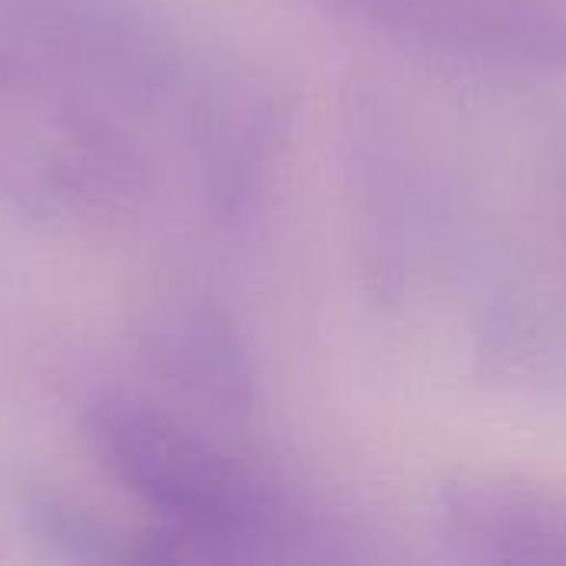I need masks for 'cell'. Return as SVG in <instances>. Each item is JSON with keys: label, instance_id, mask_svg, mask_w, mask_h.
Returning a JSON list of instances; mask_svg holds the SVG:
<instances>
[{"label": "cell", "instance_id": "obj_5", "mask_svg": "<svg viewBox=\"0 0 566 566\" xmlns=\"http://www.w3.org/2000/svg\"><path fill=\"white\" fill-rule=\"evenodd\" d=\"M448 544L468 560L566 564V497L511 478L468 474L438 494Z\"/></svg>", "mask_w": 566, "mask_h": 566}, {"label": "cell", "instance_id": "obj_3", "mask_svg": "<svg viewBox=\"0 0 566 566\" xmlns=\"http://www.w3.org/2000/svg\"><path fill=\"white\" fill-rule=\"evenodd\" d=\"M428 53L494 73H564L566 0H335Z\"/></svg>", "mask_w": 566, "mask_h": 566}, {"label": "cell", "instance_id": "obj_1", "mask_svg": "<svg viewBox=\"0 0 566 566\" xmlns=\"http://www.w3.org/2000/svg\"><path fill=\"white\" fill-rule=\"evenodd\" d=\"M86 444L149 517L146 560H328L342 537L265 471L166 405L106 395L86 411Z\"/></svg>", "mask_w": 566, "mask_h": 566}, {"label": "cell", "instance_id": "obj_2", "mask_svg": "<svg viewBox=\"0 0 566 566\" xmlns=\"http://www.w3.org/2000/svg\"><path fill=\"white\" fill-rule=\"evenodd\" d=\"M146 176L126 133L40 63L0 46V192L40 222L129 212Z\"/></svg>", "mask_w": 566, "mask_h": 566}, {"label": "cell", "instance_id": "obj_4", "mask_svg": "<svg viewBox=\"0 0 566 566\" xmlns=\"http://www.w3.org/2000/svg\"><path fill=\"white\" fill-rule=\"evenodd\" d=\"M146 355L172 411L182 418L202 428L249 418L255 405V368L226 312L206 302L163 312L149 328Z\"/></svg>", "mask_w": 566, "mask_h": 566}]
</instances>
